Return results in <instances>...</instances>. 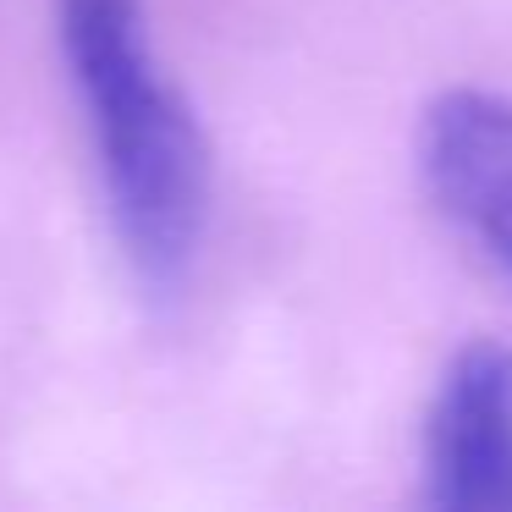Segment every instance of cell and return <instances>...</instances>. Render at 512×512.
Here are the masks:
<instances>
[{"label": "cell", "mask_w": 512, "mask_h": 512, "mask_svg": "<svg viewBox=\"0 0 512 512\" xmlns=\"http://www.w3.org/2000/svg\"><path fill=\"white\" fill-rule=\"evenodd\" d=\"M424 490L446 512H512V347L452 358L424 419Z\"/></svg>", "instance_id": "cell-3"}, {"label": "cell", "mask_w": 512, "mask_h": 512, "mask_svg": "<svg viewBox=\"0 0 512 512\" xmlns=\"http://www.w3.org/2000/svg\"><path fill=\"white\" fill-rule=\"evenodd\" d=\"M56 45L83 105L116 243L138 281L177 287L210 215V149L155 56L144 0H56Z\"/></svg>", "instance_id": "cell-1"}, {"label": "cell", "mask_w": 512, "mask_h": 512, "mask_svg": "<svg viewBox=\"0 0 512 512\" xmlns=\"http://www.w3.org/2000/svg\"><path fill=\"white\" fill-rule=\"evenodd\" d=\"M419 171L446 226L512 281V100L446 89L419 122Z\"/></svg>", "instance_id": "cell-2"}]
</instances>
